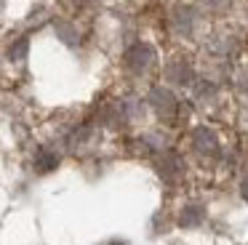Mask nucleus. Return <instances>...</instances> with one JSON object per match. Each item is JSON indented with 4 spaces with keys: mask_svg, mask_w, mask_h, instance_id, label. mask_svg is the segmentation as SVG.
Returning <instances> with one entry per match:
<instances>
[{
    "mask_svg": "<svg viewBox=\"0 0 248 245\" xmlns=\"http://www.w3.org/2000/svg\"><path fill=\"white\" fill-rule=\"evenodd\" d=\"M155 61V51H152L150 46H134L128 53H125V64H128L131 69H136V72H141V69H147L150 64Z\"/></svg>",
    "mask_w": 248,
    "mask_h": 245,
    "instance_id": "obj_1",
    "label": "nucleus"
},
{
    "mask_svg": "<svg viewBox=\"0 0 248 245\" xmlns=\"http://www.w3.org/2000/svg\"><path fill=\"white\" fill-rule=\"evenodd\" d=\"M195 147H198L200 152L214 154L216 149H219V141H216L214 131H208V128H198V131H195Z\"/></svg>",
    "mask_w": 248,
    "mask_h": 245,
    "instance_id": "obj_2",
    "label": "nucleus"
},
{
    "mask_svg": "<svg viewBox=\"0 0 248 245\" xmlns=\"http://www.w3.org/2000/svg\"><path fill=\"white\" fill-rule=\"evenodd\" d=\"M56 165H59V154L51 152V149H40V152L35 154V170H38V173H48Z\"/></svg>",
    "mask_w": 248,
    "mask_h": 245,
    "instance_id": "obj_3",
    "label": "nucleus"
},
{
    "mask_svg": "<svg viewBox=\"0 0 248 245\" xmlns=\"http://www.w3.org/2000/svg\"><path fill=\"white\" fill-rule=\"evenodd\" d=\"M200 221H203V208L200 205H187L182 211V224L184 227H198Z\"/></svg>",
    "mask_w": 248,
    "mask_h": 245,
    "instance_id": "obj_4",
    "label": "nucleus"
},
{
    "mask_svg": "<svg viewBox=\"0 0 248 245\" xmlns=\"http://www.w3.org/2000/svg\"><path fill=\"white\" fill-rule=\"evenodd\" d=\"M152 99H155V104H157V109H163V107H166L168 112L173 109V107H176V101H173V96L168 93V91H160L157 88L155 93H152Z\"/></svg>",
    "mask_w": 248,
    "mask_h": 245,
    "instance_id": "obj_5",
    "label": "nucleus"
},
{
    "mask_svg": "<svg viewBox=\"0 0 248 245\" xmlns=\"http://www.w3.org/2000/svg\"><path fill=\"white\" fill-rule=\"evenodd\" d=\"M24 48H27V40H19V46L11 48V59H22L24 56Z\"/></svg>",
    "mask_w": 248,
    "mask_h": 245,
    "instance_id": "obj_6",
    "label": "nucleus"
},
{
    "mask_svg": "<svg viewBox=\"0 0 248 245\" xmlns=\"http://www.w3.org/2000/svg\"><path fill=\"white\" fill-rule=\"evenodd\" d=\"M243 197H246V200H248V181H246V184H243Z\"/></svg>",
    "mask_w": 248,
    "mask_h": 245,
    "instance_id": "obj_7",
    "label": "nucleus"
}]
</instances>
